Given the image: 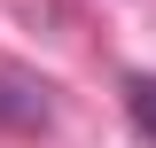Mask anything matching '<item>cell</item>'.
Returning a JSON list of instances; mask_svg holds the SVG:
<instances>
[{
	"label": "cell",
	"instance_id": "2",
	"mask_svg": "<svg viewBox=\"0 0 156 148\" xmlns=\"http://www.w3.org/2000/svg\"><path fill=\"white\" fill-rule=\"evenodd\" d=\"M125 117H133V132L156 148V78H140V70L125 78Z\"/></svg>",
	"mask_w": 156,
	"mask_h": 148
},
{
	"label": "cell",
	"instance_id": "1",
	"mask_svg": "<svg viewBox=\"0 0 156 148\" xmlns=\"http://www.w3.org/2000/svg\"><path fill=\"white\" fill-rule=\"evenodd\" d=\"M0 125H47V101H39L31 86H16V78H0Z\"/></svg>",
	"mask_w": 156,
	"mask_h": 148
}]
</instances>
